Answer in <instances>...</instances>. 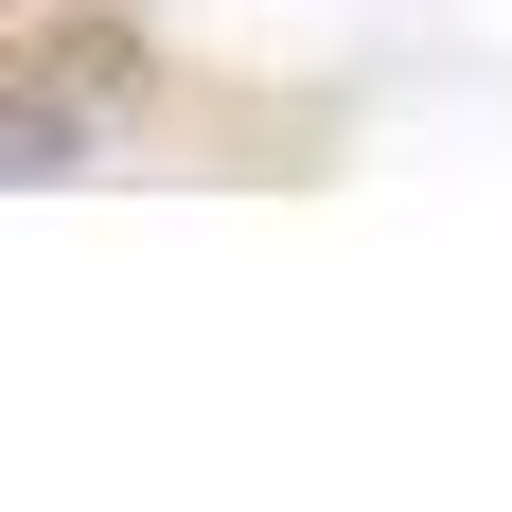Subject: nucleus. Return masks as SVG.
<instances>
[{"label": "nucleus", "instance_id": "obj_1", "mask_svg": "<svg viewBox=\"0 0 512 512\" xmlns=\"http://www.w3.org/2000/svg\"><path fill=\"white\" fill-rule=\"evenodd\" d=\"M71 159H89V124H71V106L0 89V177H71Z\"/></svg>", "mask_w": 512, "mask_h": 512}]
</instances>
